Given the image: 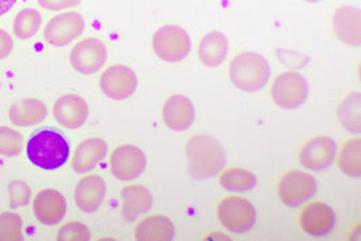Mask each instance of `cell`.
Listing matches in <instances>:
<instances>
[{"instance_id": "obj_1", "label": "cell", "mask_w": 361, "mask_h": 241, "mask_svg": "<svg viewBox=\"0 0 361 241\" xmlns=\"http://www.w3.org/2000/svg\"><path fill=\"white\" fill-rule=\"evenodd\" d=\"M28 160L44 170H55L65 165L70 155V145L65 136L52 127L35 131L27 143Z\"/></svg>"}, {"instance_id": "obj_2", "label": "cell", "mask_w": 361, "mask_h": 241, "mask_svg": "<svg viewBox=\"0 0 361 241\" xmlns=\"http://www.w3.org/2000/svg\"><path fill=\"white\" fill-rule=\"evenodd\" d=\"M188 169L197 180L219 175L226 163V154L219 140L212 136H194L188 141Z\"/></svg>"}, {"instance_id": "obj_3", "label": "cell", "mask_w": 361, "mask_h": 241, "mask_svg": "<svg viewBox=\"0 0 361 241\" xmlns=\"http://www.w3.org/2000/svg\"><path fill=\"white\" fill-rule=\"evenodd\" d=\"M229 76L237 89L255 93L267 86L271 78V66L261 54L241 52L229 64Z\"/></svg>"}, {"instance_id": "obj_4", "label": "cell", "mask_w": 361, "mask_h": 241, "mask_svg": "<svg viewBox=\"0 0 361 241\" xmlns=\"http://www.w3.org/2000/svg\"><path fill=\"white\" fill-rule=\"evenodd\" d=\"M153 47L158 58L165 62L176 64L189 55L192 40L180 25H164L154 34Z\"/></svg>"}, {"instance_id": "obj_5", "label": "cell", "mask_w": 361, "mask_h": 241, "mask_svg": "<svg viewBox=\"0 0 361 241\" xmlns=\"http://www.w3.org/2000/svg\"><path fill=\"white\" fill-rule=\"evenodd\" d=\"M271 98L281 109H297L304 105L308 95L310 88L305 78L296 71H286L273 81L271 89Z\"/></svg>"}, {"instance_id": "obj_6", "label": "cell", "mask_w": 361, "mask_h": 241, "mask_svg": "<svg viewBox=\"0 0 361 241\" xmlns=\"http://www.w3.org/2000/svg\"><path fill=\"white\" fill-rule=\"evenodd\" d=\"M221 224L233 233H246L256 224V209L249 200L240 196L224 199L219 205Z\"/></svg>"}, {"instance_id": "obj_7", "label": "cell", "mask_w": 361, "mask_h": 241, "mask_svg": "<svg viewBox=\"0 0 361 241\" xmlns=\"http://www.w3.org/2000/svg\"><path fill=\"white\" fill-rule=\"evenodd\" d=\"M317 191L316 178L310 173L290 170L279 182V197L289 208H297L310 200Z\"/></svg>"}, {"instance_id": "obj_8", "label": "cell", "mask_w": 361, "mask_h": 241, "mask_svg": "<svg viewBox=\"0 0 361 241\" xmlns=\"http://www.w3.org/2000/svg\"><path fill=\"white\" fill-rule=\"evenodd\" d=\"M70 61L78 73L85 76L95 74L107 61V49L99 39H83L71 50Z\"/></svg>"}, {"instance_id": "obj_9", "label": "cell", "mask_w": 361, "mask_h": 241, "mask_svg": "<svg viewBox=\"0 0 361 241\" xmlns=\"http://www.w3.org/2000/svg\"><path fill=\"white\" fill-rule=\"evenodd\" d=\"M138 86L135 73L123 64H116L104 70L101 76V89L104 95L114 101L131 97Z\"/></svg>"}, {"instance_id": "obj_10", "label": "cell", "mask_w": 361, "mask_h": 241, "mask_svg": "<svg viewBox=\"0 0 361 241\" xmlns=\"http://www.w3.org/2000/svg\"><path fill=\"white\" fill-rule=\"evenodd\" d=\"M83 31L85 19L80 13H59L46 25L44 39L54 47H62L71 43Z\"/></svg>"}, {"instance_id": "obj_11", "label": "cell", "mask_w": 361, "mask_h": 241, "mask_svg": "<svg viewBox=\"0 0 361 241\" xmlns=\"http://www.w3.org/2000/svg\"><path fill=\"white\" fill-rule=\"evenodd\" d=\"M111 172L121 181H131L140 177L146 169L145 153L134 145L118 146L111 154Z\"/></svg>"}, {"instance_id": "obj_12", "label": "cell", "mask_w": 361, "mask_h": 241, "mask_svg": "<svg viewBox=\"0 0 361 241\" xmlns=\"http://www.w3.org/2000/svg\"><path fill=\"white\" fill-rule=\"evenodd\" d=\"M336 152L335 141L326 136H319L304 143L298 154V160L304 167L313 172H320L334 164Z\"/></svg>"}, {"instance_id": "obj_13", "label": "cell", "mask_w": 361, "mask_h": 241, "mask_svg": "<svg viewBox=\"0 0 361 241\" xmlns=\"http://www.w3.org/2000/svg\"><path fill=\"white\" fill-rule=\"evenodd\" d=\"M300 225L310 236L324 237L335 228V212L328 204L320 201L308 204L300 215Z\"/></svg>"}, {"instance_id": "obj_14", "label": "cell", "mask_w": 361, "mask_h": 241, "mask_svg": "<svg viewBox=\"0 0 361 241\" xmlns=\"http://www.w3.org/2000/svg\"><path fill=\"white\" fill-rule=\"evenodd\" d=\"M87 117L89 105L77 94H66L54 105V118L66 129H79L86 122Z\"/></svg>"}, {"instance_id": "obj_15", "label": "cell", "mask_w": 361, "mask_h": 241, "mask_svg": "<svg viewBox=\"0 0 361 241\" xmlns=\"http://www.w3.org/2000/svg\"><path fill=\"white\" fill-rule=\"evenodd\" d=\"M65 196L55 189H43L34 199V213L43 225H56L65 218Z\"/></svg>"}, {"instance_id": "obj_16", "label": "cell", "mask_w": 361, "mask_h": 241, "mask_svg": "<svg viewBox=\"0 0 361 241\" xmlns=\"http://www.w3.org/2000/svg\"><path fill=\"white\" fill-rule=\"evenodd\" d=\"M336 37L349 46H359L361 42L360 10L356 7H340L332 18Z\"/></svg>"}, {"instance_id": "obj_17", "label": "cell", "mask_w": 361, "mask_h": 241, "mask_svg": "<svg viewBox=\"0 0 361 241\" xmlns=\"http://www.w3.org/2000/svg\"><path fill=\"white\" fill-rule=\"evenodd\" d=\"M162 118L165 125L174 131L188 130L194 122L193 103L188 97L176 94L165 102Z\"/></svg>"}, {"instance_id": "obj_18", "label": "cell", "mask_w": 361, "mask_h": 241, "mask_svg": "<svg viewBox=\"0 0 361 241\" xmlns=\"http://www.w3.org/2000/svg\"><path fill=\"white\" fill-rule=\"evenodd\" d=\"M106 196V182L97 175H90L78 182L74 199L78 208L85 213H94Z\"/></svg>"}, {"instance_id": "obj_19", "label": "cell", "mask_w": 361, "mask_h": 241, "mask_svg": "<svg viewBox=\"0 0 361 241\" xmlns=\"http://www.w3.org/2000/svg\"><path fill=\"white\" fill-rule=\"evenodd\" d=\"M122 216L126 221H135L141 215L147 213L153 206L150 191L143 185H128L122 192Z\"/></svg>"}, {"instance_id": "obj_20", "label": "cell", "mask_w": 361, "mask_h": 241, "mask_svg": "<svg viewBox=\"0 0 361 241\" xmlns=\"http://www.w3.org/2000/svg\"><path fill=\"white\" fill-rule=\"evenodd\" d=\"M107 143L101 139H87L82 141L75 149L73 158V169L77 173L90 172L104 160L107 153Z\"/></svg>"}, {"instance_id": "obj_21", "label": "cell", "mask_w": 361, "mask_h": 241, "mask_svg": "<svg viewBox=\"0 0 361 241\" xmlns=\"http://www.w3.org/2000/svg\"><path fill=\"white\" fill-rule=\"evenodd\" d=\"M10 119L16 127H34L47 117V106L35 98L15 102L10 107Z\"/></svg>"}, {"instance_id": "obj_22", "label": "cell", "mask_w": 361, "mask_h": 241, "mask_svg": "<svg viewBox=\"0 0 361 241\" xmlns=\"http://www.w3.org/2000/svg\"><path fill=\"white\" fill-rule=\"evenodd\" d=\"M228 51L229 43L226 37L219 31H212L201 40L198 46V57L207 67H217L226 59Z\"/></svg>"}, {"instance_id": "obj_23", "label": "cell", "mask_w": 361, "mask_h": 241, "mask_svg": "<svg viewBox=\"0 0 361 241\" xmlns=\"http://www.w3.org/2000/svg\"><path fill=\"white\" fill-rule=\"evenodd\" d=\"M140 241H170L174 239V225L168 217L154 215L146 217L135 228Z\"/></svg>"}, {"instance_id": "obj_24", "label": "cell", "mask_w": 361, "mask_h": 241, "mask_svg": "<svg viewBox=\"0 0 361 241\" xmlns=\"http://www.w3.org/2000/svg\"><path fill=\"white\" fill-rule=\"evenodd\" d=\"M338 167L340 170L350 176L360 177L361 175V140L352 139L348 140L341 148L338 154Z\"/></svg>"}, {"instance_id": "obj_25", "label": "cell", "mask_w": 361, "mask_h": 241, "mask_svg": "<svg viewBox=\"0 0 361 241\" xmlns=\"http://www.w3.org/2000/svg\"><path fill=\"white\" fill-rule=\"evenodd\" d=\"M219 185L226 191H252L257 185V177L246 169L233 167L221 173Z\"/></svg>"}, {"instance_id": "obj_26", "label": "cell", "mask_w": 361, "mask_h": 241, "mask_svg": "<svg viewBox=\"0 0 361 241\" xmlns=\"http://www.w3.org/2000/svg\"><path fill=\"white\" fill-rule=\"evenodd\" d=\"M337 115L340 122L352 133H360V93H352L338 106Z\"/></svg>"}, {"instance_id": "obj_27", "label": "cell", "mask_w": 361, "mask_h": 241, "mask_svg": "<svg viewBox=\"0 0 361 241\" xmlns=\"http://www.w3.org/2000/svg\"><path fill=\"white\" fill-rule=\"evenodd\" d=\"M42 25V15L34 8H26L18 13L13 20V33L19 39L32 38Z\"/></svg>"}, {"instance_id": "obj_28", "label": "cell", "mask_w": 361, "mask_h": 241, "mask_svg": "<svg viewBox=\"0 0 361 241\" xmlns=\"http://www.w3.org/2000/svg\"><path fill=\"white\" fill-rule=\"evenodd\" d=\"M23 240V220L18 213L4 212L0 215V241Z\"/></svg>"}, {"instance_id": "obj_29", "label": "cell", "mask_w": 361, "mask_h": 241, "mask_svg": "<svg viewBox=\"0 0 361 241\" xmlns=\"http://www.w3.org/2000/svg\"><path fill=\"white\" fill-rule=\"evenodd\" d=\"M23 151V137L11 127H0V154L15 157Z\"/></svg>"}, {"instance_id": "obj_30", "label": "cell", "mask_w": 361, "mask_h": 241, "mask_svg": "<svg viewBox=\"0 0 361 241\" xmlns=\"http://www.w3.org/2000/svg\"><path fill=\"white\" fill-rule=\"evenodd\" d=\"M90 229L83 223H68L58 230L59 241H87L90 240Z\"/></svg>"}, {"instance_id": "obj_31", "label": "cell", "mask_w": 361, "mask_h": 241, "mask_svg": "<svg viewBox=\"0 0 361 241\" xmlns=\"http://www.w3.org/2000/svg\"><path fill=\"white\" fill-rule=\"evenodd\" d=\"M11 208H20L30 203L31 189L25 181H13L8 187Z\"/></svg>"}, {"instance_id": "obj_32", "label": "cell", "mask_w": 361, "mask_h": 241, "mask_svg": "<svg viewBox=\"0 0 361 241\" xmlns=\"http://www.w3.org/2000/svg\"><path fill=\"white\" fill-rule=\"evenodd\" d=\"M39 4L50 11H61L65 8H71L75 7L80 0H38Z\"/></svg>"}, {"instance_id": "obj_33", "label": "cell", "mask_w": 361, "mask_h": 241, "mask_svg": "<svg viewBox=\"0 0 361 241\" xmlns=\"http://www.w3.org/2000/svg\"><path fill=\"white\" fill-rule=\"evenodd\" d=\"M13 43L11 35L4 30H0V61L7 58L13 51Z\"/></svg>"}, {"instance_id": "obj_34", "label": "cell", "mask_w": 361, "mask_h": 241, "mask_svg": "<svg viewBox=\"0 0 361 241\" xmlns=\"http://www.w3.org/2000/svg\"><path fill=\"white\" fill-rule=\"evenodd\" d=\"M15 3L16 0H0V16L8 13L15 6Z\"/></svg>"}, {"instance_id": "obj_35", "label": "cell", "mask_w": 361, "mask_h": 241, "mask_svg": "<svg viewBox=\"0 0 361 241\" xmlns=\"http://www.w3.org/2000/svg\"><path fill=\"white\" fill-rule=\"evenodd\" d=\"M305 1H310V3H317L319 0H305Z\"/></svg>"}]
</instances>
